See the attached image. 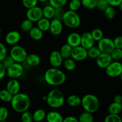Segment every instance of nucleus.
<instances>
[{
    "label": "nucleus",
    "instance_id": "obj_33",
    "mask_svg": "<svg viewBox=\"0 0 122 122\" xmlns=\"http://www.w3.org/2000/svg\"><path fill=\"white\" fill-rule=\"evenodd\" d=\"M82 5L88 10H93L97 7L96 0H81Z\"/></svg>",
    "mask_w": 122,
    "mask_h": 122
},
{
    "label": "nucleus",
    "instance_id": "obj_21",
    "mask_svg": "<svg viewBox=\"0 0 122 122\" xmlns=\"http://www.w3.org/2000/svg\"><path fill=\"white\" fill-rule=\"evenodd\" d=\"M81 101H82V98L75 94L70 95L67 98V104L72 107H76L81 105Z\"/></svg>",
    "mask_w": 122,
    "mask_h": 122
},
{
    "label": "nucleus",
    "instance_id": "obj_59",
    "mask_svg": "<svg viewBox=\"0 0 122 122\" xmlns=\"http://www.w3.org/2000/svg\"></svg>",
    "mask_w": 122,
    "mask_h": 122
},
{
    "label": "nucleus",
    "instance_id": "obj_47",
    "mask_svg": "<svg viewBox=\"0 0 122 122\" xmlns=\"http://www.w3.org/2000/svg\"><path fill=\"white\" fill-rule=\"evenodd\" d=\"M114 46L116 48L122 50V36H117L113 40Z\"/></svg>",
    "mask_w": 122,
    "mask_h": 122
},
{
    "label": "nucleus",
    "instance_id": "obj_20",
    "mask_svg": "<svg viewBox=\"0 0 122 122\" xmlns=\"http://www.w3.org/2000/svg\"><path fill=\"white\" fill-rule=\"evenodd\" d=\"M25 61L29 66H38L41 63V58L38 55L35 54H30L27 55Z\"/></svg>",
    "mask_w": 122,
    "mask_h": 122
},
{
    "label": "nucleus",
    "instance_id": "obj_16",
    "mask_svg": "<svg viewBox=\"0 0 122 122\" xmlns=\"http://www.w3.org/2000/svg\"><path fill=\"white\" fill-rule=\"evenodd\" d=\"M21 39V35L18 31L12 30L7 33L6 35L5 41L7 44L10 45H15L20 41Z\"/></svg>",
    "mask_w": 122,
    "mask_h": 122
},
{
    "label": "nucleus",
    "instance_id": "obj_41",
    "mask_svg": "<svg viewBox=\"0 0 122 122\" xmlns=\"http://www.w3.org/2000/svg\"><path fill=\"white\" fill-rule=\"evenodd\" d=\"M21 120L22 122H33V114L28 111L24 112L21 113Z\"/></svg>",
    "mask_w": 122,
    "mask_h": 122
},
{
    "label": "nucleus",
    "instance_id": "obj_8",
    "mask_svg": "<svg viewBox=\"0 0 122 122\" xmlns=\"http://www.w3.org/2000/svg\"><path fill=\"white\" fill-rule=\"evenodd\" d=\"M24 72V67L21 64L14 63L7 69V75L10 78L17 79L21 77Z\"/></svg>",
    "mask_w": 122,
    "mask_h": 122
},
{
    "label": "nucleus",
    "instance_id": "obj_32",
    "mask_svg": "<svg viewBox=\"0 0 122 122\" xmlns=\"http://www.w3.org/2000/svg\"><path fill=\"white\" fill-rule=\"evenodd\" d=\"M13 95L7 90V89H2L0 91V100L5 102H11Z\"/></svg>",
    "mask_w": 122,
    "mask_h": 122
},
{
    "label": "nucleus",
    "instance_id": "obj_46",
    "mask_svg": "<svg viewBox=\"0 0 122 122\" xmlns=\"http://www.w3.org/2000/svg\"><path fill=\"white\" fill-rule=\"evenodd\" d=\"M7 56V50L4 44L0 42V63Z\"/></svg>",
    "mask_w": 122,
    "mask_h": 122
},
{
    "label": "nucleus",
    "instance_id": "obj_34",
    "mask_svg": "<svg viewBox=\"0 0 122 122\" xmlns=\"http://www.w3.org/2000/svg\"><path fill=\"white\" fill-rule=\"evenodd\" d=\"M110 56L113 61H119L122 59V50L119 48H114L113 51L111 52Z\"/></svg>",
    "mask_w": 122,
    "mask_h": 122
},
{
    "label": "nucleus",
    "instance_id": "obj_26",
    "mask_svg": "<svg viewBox=\"0 0 122 122\" xmlns=\"http://www.w3.org/2000/svg\"><path fill=\"white\" fill-rule=\"evenodd\" d=\"M54 12L55 8L51 7L50 5H48L42 9L43 17L48 19V20L53 19L54 16Z\"/></svg>",
    "mask_w": 122,
    "mask_h": 122
},
{
    "label": "nucleus",
    "instance_id": "obj_15",
    "mask_svg": "<svg viewBox=\"0 0 122 122\" xmlns=\"http://www.w3.org/2000/svg\"><path fill=\"white\" fill-rule=\"evenodd\" d=\"M63 22L59 20L53 19L50 21V30L51 33L54 36H58L61 34L63 32Z\"/></svg>",
    "mask_w": 122,
    "mask_h": 122
},
{
    "label": "nucleus",
    "instance_id": "obj_50",
    "mask_svg": "<svg viewBox=\"0 0 122 122\" xmlns=\"http://www.w3.org/2000/svg\"><path fill=\"white\" fill-rule=\"evenodd\" d=\"M63 122H79L78 119L74 116H67L63 119Z\"/></svg>",
    "mask_w": 122,
    "mask_h": 122
},
{
    "label": "nucleus",
    "instance_id": "obj_38",
    "mask_svg": "<svg viewBox=\"0 0 122 122\" xmlns=\"http://www.w3.org/2000/svg\"><path fill=\"white\" fill-rule=\"evenodd\" d=\"M104 13L107 19H109V20H112V19H114L116 16V12L114 7H111V6L107 7L104 10Z\"/></svg>",
    "mask_w": 122,
    "mask_h": 122
},
{
    "label": "nucleus",
    "instance_id": "obj_48",
    "mask_svg": "<svg viewBox=\"0 0 122 122\" xmlns=\"http://www.w3.org/2000/svg\"><path fill=\"white\" fill-rule=\"evenodd\" d=\"M108 4L111 7H118L122 2V0H107Z\"/></svg>",
    "mask_w": 122,
    "mask_h": 122
},
{
    "label": "nucleus",
    "instance_id": "obj_37",
    "mask_svg": "<svg viewBox=\"0 0 122 122\" xmlns=\"http://www.w3.org/2000/svg\"><path fill=\"white\" fill-rule=\"evenodd\" d=\"M82 6L81 0H70L69 3V10L76 11L79 10Z\"/></svg>",
    "mask_w": 122,
    "mask_h": 122
},
{
    "label": "nucleus",
    "instance_id": "obj_30",
    "mask_svg": "<svg viewBox=\"0 0 122 122\" xmlns=\"http://www.w3.org/2000/svg\"><path fill=\"white\" fill-rule=\"evenodd\" d=\"M63 64L64 65V68L68 71H72V70H75L76 66V62L71 58L64 60Z\"/></svg>",
    "mask_w": 122,
    "mask_h": 122
},
{
    "label": "nucleus",
    "instance_id": "obj_45",
    "mask_svg": "<svg viewBox=\"0 0 122 122\" xmlns=\"http://www.w3.org/2000/svg\"><path fill=\"white\" fill-rule=\"evenodd\" d=\"M8 114H9L8 110L6 107H0V122L7 120V119L8 116Z\"/></svg>",
    "mask_w": 122,
    "mask_h": 122
},
{
    "label": "nucleus",
    "instance_id": "obj_36",
    "mask_svg": "<svg viewBox=\"0 0 122 122\" xmlns=\"http://www.w3.org/2000/svg\"><path fill=\"white\" fill-rule=\"evenodd\" d=\"M33 27V22L30 21L28 19H25L21 22L20 25V28L23 31L25 32H29V31L32 29Z\"/></svg>",
    "mask_w": 122,
    "mask_h": 122
},
{
    "label": "nucleus",
    "instance_id": "obj_24",
    "mask_svg": "<svg viewBox=\"0 0 122 122\" xmlns=\"http://www.w3.org/2000/svg\"><path fill=\"white\" fill-rule=\"evenodd\" d=\"M32 114H33V122H41L46 118V113L44 110L39 108L35 111Z\"/></svg>",
    "mask_w": 122,
    "mask_h": 122
},
{
    "label": "nucleus",
    "instance_id": "obj_29",
    "mask_svg": "<svg viewBox=\"0 0 122 122\" xmlns=\"http://www.w3.org/2000/svg\"><path fill=\"white\" fill-rule=\"evenodd\" d=\"M94 41L99 42L104 38V33L102 30L100 28H95L90 32Z\"/></svg>",
    "mask_w": 122,
    "mask_h": 122
},
{
    "label": "nucleus",
    "instance_id": "obj_13",
    "mask_svg": "<svg viewBox=\"0 0 122 122\" xmlns=\"http://www.w3.org/2000/svg\"><path fill=\"white\" fill-rule=\"evenodd\" d=\"M113 61L110 54L102 53L96 59V63L98 66L101 69H106L110 63Z\"/></svg>",
    "mask_w": 122,
    "mask_h": 122
},
{
    "label": "nucleus",
    "instance_id": "obj_18",
    "mask_svg": "<svg viewBox=\"0 0 122 122\" xmlns=\"http://www.w3.org/2000/svg\"><path fill=\"white\" fill-rule=\"evenodd\" d=\"M6 89L13 96L19 94L20 90V84L17 79H11L7 82L6 85Z\"/></svg>",
    "mask_w": 122,
    "mask_h": 122
},
{
    "label": "nucleus",
    "instance_id": "obj_17",
    "mask_svg": "<svg viewBox=\"0 0 122 122\" xmlns=\"http://www.w3.org/2000/svg\"><path fill=\"white\" fill-rule=\"evenodd\" d=\"M66 41L67 44L72 48L81 46V35L77 32H72L67 36Z\"/></svg>",
    "mask_w": 122,
    "mask_h": 122
},
{
    "label": "nucleus",
    "instance_id": "obj_23",
    "mask_svg": "<svg viewBox=\"0 0 122 122\" xmlns=\"http://www.w3.org/2000/svg\"><path fill=\"white\" fill-rule=\"evenodd\" d=\"M29 36L32 39L35 41H39L42 39L44 32L41 30L38 27H33L29 31Z\"/></svg>",
    "mask_w": 122,
    "mask_h": 122
},
{
    "label": "nucleus",
    "instance_id": "obj_6",
    "mask_svg": "<svg viewBox=\"0 0 122 122\" xmlns=\"http://www.w3.org/2000/svg\"><path fill=\"white\" fill-rule=\"evenodd\" d=\"M27 51L20 45H14L10 51L9 56L13 58L15 63H20L25 61L27 56Z\"/></svg>",
    "mask_w": 122,
    "mask_h": 122
},
{
    "label": "nucleus",
    "instance_id": "obj_19",
    "mask_svg": "<svg viewBox=\"0 0 122 122\" xmlns=\"http://www.w3.org/2000/svg\"><path fill=\"white\" fill-rule=\"evenodd\" d=\"M45 119L47 122H63L64 118L58 112L51 111L46 114Z\"/></svg>",
    "mask_w": 122,
    "mask_h": 122
},
{
    "label": "nucleus",
    "instance_id": "obj_44",
    "mask_svg": "<svg viewBox=\"0 0 122 122\" xmlns=\"http://www.w3.org/2000/svg\"><path fill=\"white\" fill-rule=\"evenodd\" d=\"M38 2V0H22L23 5L27 9H30L37 6Z\"/></svg>",
    "mask_w": 122,
    "mask_h": 122
},
{
    "label": "nucleus",
    "instance_id": "obj_5",
    "mask_svg": "<svg viewBox=\"0 0 122 122\" xmlns=\"http://www.w3.org/2000/svg\"><path fill=\"white\" fill-rule=\"evenodd\" d=\"M62 22L68 27L75 29L80 26L81 20L79 14L76 11L69 10L66 11L62 19Z\"/></svg>",
    "mask_w": 122,
    "mask_h": 122
},
{
    "label": "nucleus",
    "instance_id": "obj_1",
    "mask_svg": "<svg viewBox=\"0 0 122 122\" xmlns=\"http://www.w3.org/2000/svg\"><path fill=\"white\" fill-rule=\"evenodd\" d=\"M12 108L15 112L23 113L27 112L31 104L30 97L25 93H20L14 95L11 101Z\"/></svg>",
    "mask_w": 122,
    "mask_h": 122
},
{
    "label": "nucleus",
    "instance_id": "obj_58",
    "mask_svg": "<svg viewBox=\"0 0 122 122\" xmlns=\"http://www.w3.org/2000/svg\"></svg>",
    "mask_w": 122,
    "mask_h": 122
},
{
    "label": "nucleus",
    "instance_id": "obj_22",
    "mask_svg": "<svg viewBox=\"0 0 122 122\" xmlns=\"http://www.w3.org/2000/svg\"><path fill=\"white\" fill-rule=\"evenodd\" d=\"M72 49L73 48L71 47L69 45H68L67 44H65L62 45L59 52L63 60L67 59V58L71 57Z\"/></svg>",
    "mask_w": 122,
    "mask_h": 122
},
{
    "label": "nucleus",
    "instance_id": "obj_40",
    "mask_svg": "<svg viewBox=\"0 0 122 122\" xmlns=\"http://www.w3.org/2000/svg\"><path fill=\"white\" fill-rule=\"evenodd\" d=\"M97 2V7L99 10L101 11H104L105 10L109 7L108 2L107 0H96Z\"/></svg>",
    "mask_w": 122,
    "mask_h": 122
},
{
    "label": "nucleus",
    "instance_id": "obj_25",
    "mask_svg": "<svg viewBox=\"0 0 122 122\" xmlns=\"http://www.w3.org/2000/svg\"><path fill=\"white\" fill-rule=\"evenodd\" d=\"M37 27L43 32L49 30L50 27V20L42 17L37 22Z\"/></svg>",
    "mask_w": 122,
    "mask_h": 122
},
{
    "label": "nucleus",
    "instance_id": "obj_10",
    "mask_svg": "<svg viewBox=\"0 0 122 122\" xmlns=\"http://www.w3.org/2000/svg\"><path fill=\"white\" fill-rule=\"evenodd\" d=\"M26 17L27 19L32 22H38L43 17L42 9L38 6L28 9L26 13Z\"/></svg>",
    "mask_w": 122,
    "mask_h": 122
},
{
    "label": "nucleus",
    "instance_id": "obj_4",
    "mask_svg": "<svg viewBox=\"0 0 122 122\" xmlns=\"http://www.w3.org/2000/svg\"><path fill=\"white\" fill-rule=\"evenodd\" d=\"M46 102L51 108H58L64 105L65 98L64 94L60 90L58 89H53L48 94Z\"/></svg>",
    "mask_w": 122,
    "mask_h": 122
},
{
    "label": "nucleus",
    "instance_id": "obj_2",
    "mask_svg": "<svg viewBox=\"0 0 122 122\" xmlns=\"http://www.w3.org/2000/svg\"><path fill=\"white\" fill-rule=\"evenodd\" d=\"M44 80L49 85L59 86L66 82V76L62 70L58 68L51 67L45 71Z\"/></svg>",
    "mask_w": 122,
    "mask_h": 122
},
{
    "label": "nucleus",
    "instance_id": "obj_43",
    "mask_svg": "<svg viewBox=\"0 0 122 122\" xmlns=\"http://www.w3.org/2000/svg\"><path fill=\"white\" fill-rule=\"evenodd\" d=\"M1 64L3 65V66L4 67L5 69L7 70L8 68H9L10 67L12 64H14L15 62L14 61L13 58H12L10 56L7 55V56L4 58V60L1 62Z\"/></svg>",
    "mask_w": 122,
    "mask_h": 122
},
{
    "label": "nucleus",
    "instance_id": "obj_54",
    "mask_svg": "<svg viewBox=\"0 0 122 122\" xmlns=\"http://www.w3.org/2000/svg\"><path fill=\"white\" fill-rule=\"evenodd\" d=\"M49 0H38V2H45L46 1H48Z\"/></svg>",
    "mask_w": 122,
    "mask_h": 122
},
{
    "label": "nucleus",
    "instance_id": "obj_3",
    "mask_svg": "<svg viewBox=\"0 0 122 122\" xmlns=\"http://www.w3.org/2000/svg\"><path fill=\"white\" fill-rule=\"evenodd\" d=\"M81 106L85 112L94 114L99 109L100 101L96 95L91 94H86L82 98Z\"/></svg>",
    "mask_w": 122,
    "mask_h": 122
},
{
    "label": "nucleus",
    "instance_id": "obj_57",
    "mask_svg": "<svg viewBox=\"0 0 122 122\" xmlns=\"http://www.w3.org/2000/svg\"><path fill=\"white\" fill-rule=\"evenodd\" d=\"M1 31H2V30H1V29H0V33H1Z\"/></svg>",
    "mask_w": 122,
    "mask_h": 122
},
{
    "label": "nucleus",
    "instance_id": "obj_7",
    "mask_svg": "<svg viewBox=\"0 0 122 122\" xmlns=\"http://www.w3.org/2000/svg\"><path fill=\"white\" fill-rule=\"evenodd\" d=\"M106 73L108 77H119L122 73V63L113 61L106 69Z\"/></svg>",
    "mask_w": 122,
    "mask_h": 122
},
{
    "label": "nucleus",
    "instance_id": "obj_35",
    "mask_svg": "<svg viewBox=\"0 0 122 122\" xmlns=\"http://www.w3.org/2000/svg\"><path fill=\"white\" fill-rule=\"evenodd\" d=\"M49 5L56 8L63 7L67 2L68 0H49Z\"/></svg>",
    "mask_w": 122,
    "mask_h": 122
},
{
    "label": "nucleus",
    "instance_id": "obj_56",
    "mask_svg": "<svg viewBox=\"0 0 122 122\" xmlns=\"http://www.w3.org/2000/svg\"><path fill=\"white\" fill-rule=\"evenodd\" d=\"M7 122V120H4V121H2V122Z\"/></svg>",
    "mask_w": 122,
    "mask_h": 122
},
{
    "label": "nucleus",
    "instance_id": "obj_31",
    "mask_svg": "<svg viewBox=\"0 0 122 122\" xmlns=\"http://www.w3.org/2000/svg\"><path fill=\"white\" fill-rule=\"evenodd\" d=\"M87 51H88V57L92 59H97L98 57L101 54V51L98 48V47L95 45Z\"/></svg>",
    "mask_w": 122,
    "mask_h": 122
},
{
    "label": "nucleus",
    "instance_id": "obj_28",
    "mask_svg": "<svg viewBox=\"0 0 122 122\" xmlns=\"http://www.w3.org/2000/svg\"><path fill=\"white\" fill-rule=\"evenodd\" d=\"M79 122H94V117L93 114L84 112L80 114L78 119Z\"/></svg>",
    "mask_w": 122,
    "mask_h": 122
},
{
    "label": "nucleus",
    "instance_id": "obj_12",
    "mask_svg": "<svg viewBox=\"0 0 122 122\" xmlns=\"http://www.w3.org/2000/svg\"><path fill=\"white\" fill-rule=\"evenodd\" d=\"M63 61L64 60L62 58L59 51L54 50L51 52L49 57V61L52 67H60L63 64Z\"/></svg>",
    "mask_w": 122,
    "mask_h": 122
},
{
    "label": "nucleus",
    "instance_id": "obj_51",
    "mask_svg": "<svg viewBox=\"0 0 122 122\" xmlns=\"http://www.w3.org/2000/svg\"><path fill=\"white\" fill-rule=\"evenodd\" d=\"M113 102L116 103L120 104H122V96L120 95H116L113 98Z\"/></svg>",
    "mask_w": 122,
    "mask_h": 122
},
{
    "label": "nucleus",
    "instance_id": "obj_11",
    "mask_svg": "<svg viewBox=\"0 0 122 122\" xmlns=\"http://www.w3.org/2000/svg\"><path fill=\"white\" fill-rule=\"evenodd\" d=\"M88 57V51L81 46L73 48L71 58L76 61H83Z\"/></svg>",
    "mask_w": 122,
    "mask_h": 122
},
{
    "label": "nucleus",
    "instance_id": "obj_52",
    "mask_svg": "<svg viewBox=\"0 0 122 122\" xmlns=\"http://www.w3.org/2000/svg\"><path fill=\"white\" fill-rule=\"evenodd\" d=\"M42 98L43 101H46V100H47V95H44V96H42Z\"/></svg>",
    "mask_w": 122,
    "mask_h": 122
},
{
    "label": "nucleus",
    "instance_id": "obj_49",
    "mask_svg": "<svg viewBox=\"0 0 122 122\" xmlns=\"http://www.w3.org/2000/svg\"><path fill=\"white\" fill-rule=\"evenodd\" d=\"M7 74V70L5 69L1 63H0V80L3 79Z\"/></svg>",
    "mask_w": 122,
    "mask_h": 122
},
{
    "label": "nucleus",
    "instance_id": "obj_27",
    "mask_svg": "<svg viewBox=\"0 0 122 122\" xmlns=\"http://www.w3.org/2000/svg\"><path fill=\"white\" fill-rule=\"evenodd\" d=\"M108 112L109 114L119 115V114L122 112V104L113 102L108 106Z\"/></svg>",
    "mask_w": 122,
    "mask_h": 122
},
{
    "label": "nucleus",
    "instance_id": "obj_9",
    "mask_svg": "<svg viewBox=\"0 0 122 122\" xmlns=\"http://www.w3.org/2000/svg\"><path fill=\"white\" fill-rule=\"evenodd\" d=\"M97 46L102 53L106 54H110L115 48L113 40L110 38L104 37L98 42Z\"/></svg>",
    "mask_w": 122,
    "mask_h": 122
},
{
    "label": "nucleus",
    "instance_id": "obj_39",
    "mask_svg": "<svg viewBox=\"0 0 122 122\" xmlns=\"http://www.w3.org/2000/svg\"><path fill=\"white\" fill-rule=\"evenodd\" d=\"M104 122H122V119L118 114H109L105 118Z\"/></svg>",
    "mask_w": 122,
    "mask_h": 122
},
{
    "label": "nucleus",
    "instance_id": "obj_53",
    "mask_svg": "<svg viewBox=\"0 0 122 122\" xmlns=\"http://www.w3.org/2000/svg\"><path fill=\"white\" fill-rule=\"evenodd\" d=\"M118 7H119V10H120L121 11H122V2L120 4V5H119L118 6Z\"/></svg>",
    "mask_w": 122,
    "mask_h": 122
},
{
    "label": "nucleus",
    "instance_id": "obj_55",
    "mask_svg": "<svg viewBox=\"0 0 122 122\" xmlns=\"http://www.w3.org/2000/svg\"><path fill=\"white\" fill-rule=\"evenodd\" d=\"M119 77H120V81H122V73L121 74V75H120V76H119Z\"/></svg>",
    "mask_w": 122,
    "mask_h": 122
},
{
    "label": "nucleus",
    "instance_id": "obj_42",
    "mask_svg": "<svg viewBox=\"0 0 122 122\" xmlns=\"http://www.w3.org/2000/svg\"><path fill=\"white\" fill-rule=\"evenodd\" d=\"M65 12L66 11L64 10L63 7H61V8H56V9H55L54 19H57V20H59L62 21V19H63V15H64Z\"/></svg>",
    "mask_w": 122,
    "mask_h": 122
},
{
    "label": "nucleus",
    "instance_id": "obj_14",
    "mask_svg": "<svg viewBox=\"0 0 122 122\" xmlns=\"http://www.w3.org/2000/svg\"><path fill=\"white\" fill-rule=\"evenodd\" d=\"M95 41L92 37L90 32H86L81 35V46L88 50L94 46Z\"/></svg>",
    "mask_w": 122,
    "mask_h": 122
}]
</instances>
